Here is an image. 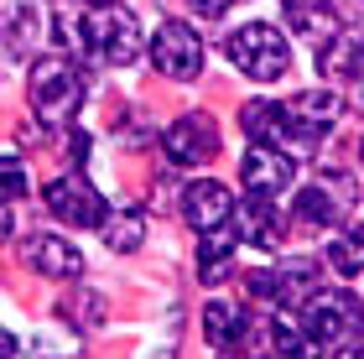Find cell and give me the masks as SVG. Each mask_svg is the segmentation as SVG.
<instances>
[{
  "label": "cell",
  "instance_id": "obj_1",
  "mask_svg": "<svg viewBox=\"0 0 364 359\" xmlns=\"http://www.w3.org/2000/svg\"><path fill=\"white\" fill-rule=\"evenodd\" d=\"M78 42H84V53L94 63H105V68H125V63L141 58V26H136V16L125 6H114V0H99V6L84 11Z\"/></svg>",
  "mask_w": 364,
  "mask_h": 359
},
{
  "label": "cell",
  "instance_id": "obj_2",
  "mask_svg": "<svg viewBox=\"0 0 364 359\" xmlns=\"http://www.w3.org/2000/svg\"><path fill=\"white\" fill-rule=\"evenodd\" d=\"M26 89H31V109H37L42 125H73L78 105H84V68L68 63L63 53L37 58V63H31Z\"/></svg>",
  "mask_w": 364,
  "mask_h": 359
},
{
  "label": "cell",
  "instance_id": "obj_3",
  "mask_svg": "<svg viewBox=\"0 0 364 359\" xmlns=\"http://www.w3.org/2000/svg\"><path fill=\"white\" fill-rule=\"evenodd\" d=\"M296 328H302L307 349H338L364 328V302L354 291H323L318 286L302 302V323H296Z\"/></svg>",
  "mask_w": 364,
  "mask_h": 359
},
{
  "label": "cell",
  "instance_id": "obj_4",
  "mask_svg": "<svg viewBox=\"0 0 364 359\" xmlns=\"http://www.w3.org/2000/svg\"><path fill=\"white\" fill-rule=\"evenodd\" d=\"M224 53H229V63H235L245 78H255V84H276V78L291 68V47H287V37H281L276 26H266V21H250V26L229 31Z\"/></svg>",
  "mask_w": 364,
  "mask_h": 359
},
{
  "label": "cell",
  "instance_id": "obj_5",
  "mask_svg": "<svg viewBox=\"0 0 364 359\" xmlns=\"http://www.w3.org/2000/svg\"><path fill=\"white\" fill-rule=\"evenodd\" d=\"M276 115H281V146H318L338 125V94L302 89L287 105H276Z\"/></svg>",
  "mask_w": 364,
  "mask_h": 359
},
{
  "label": "cell",
  "instance_id": "obj_6",
  "mask_svg": "<svg viewBox=\"0 0 364 359\" xmlns=\"http://www.w3.org/2000/svg\"><path fill=\"white\" fill-rule=\"evenodd\" d=\"M318 282H323V266L312 255H291V260H281L276 271H245L250 297L276 302V307H302L312 291H318Z\"/></svg>",
  "mask_w": 364,
  "mask_h": 359
},
{
  "label": "cell",
  "instance_id": "obj_7",
  "mask_svg": "<svg viewBox=\"0 0 364 359\" xmlns=\"http://www.w3.org/2000/svg\"><path fill=\"white\" fill-rule=\"evenodd\" d=\"M354 177L349 172H318L312 183L296 193V219L312 224V230H338L343 219L354 214Z\"/></svg>",
  "mask_w": 364,
  "mask_h": 359
},
{
  "label": "cell",
  "instance_id": "obj_8",
  "mask_svg": "<svg viewBox=\"0 0 364 359\" xmlns=\"http://www.w3.org/2000/svg\"><path fill=\"white\" fill-rule=\"evenodd\" d=\"M240 183H245V198L281 203V193H291V183H296V156L287 151V146L250 141V151H245V161H240Z\"/></svg>",
  "mask_w": 364,
  "mask_h": 359
},
{
  "label": "cell",
  "instance_id": "obj_9",
  "mask_svg": "<svg viewBox=\"0 0 364 359\" xmlns=\"http://www.w3.org/2000/svg\"><path fill=\"white\" fill-rule=\"evenodd\" d=\"M42 198H47V208H53V219L73 224V230H99V224H105V198L94 193V183H89L84 172L53 177Z\"/></svg>",
  "mask_w": 364,
  "mask_h": 359
},
{
  "label": "cell",
  "instance_id": "obj_10",
  "mask_svg": "<svg viewBox=\"0 0 364 359\" xmlns=\"http://www.w3.org/2000/svg\"><path fill=\"white\" fill-rule=\"evenodd\" d=\"M151 63H156V73L177 78V84H182V78H198V73H203V42H198L193 26L161 21L156 37H151Z\"/></svg>",
  "mask_w": 364,
  "mask_h": 359
},
{
  "label": "cell",
  "instance_id": "obj_11",
  "mask_svg": "<svg viewBox=\"0 0 364 359\" xmlns=\"http://www.w3.org/2000/svg\"><path fill=\"white\" fill-rule=\"evenodd\" d=\"M182 219H188V230H198V235L224 230V224H235V193L224 183H213V177H198V183L182 188Z\"/></svg>",
  "mask_w": 364,
  "mask_h": 359
},
{
  "label": "cell",
  "instance_id": "obj_12",
  "mask_svg": "<svg viewBox=\"0 0 364 359\" xmlns=\"http://www.w3.org/2000/svg\"><path fill=\"white\" fill-rule=\"evenodd\" d=\"M161 146H167V156L182 161V167H203V161L219 156V125L208 115H182V120L167 125Z\"/></svg>",
  "mask_w": 364,
  "mask_h": 359
},
{
  "label": "cell",
  "instance_id": "obj_13",
  "mask_svg": "<svg viewBox=\"0 0 364 359\" xmlns=\"http://www.w3.org/2000/svg\"><path fill=\"white\" fill-rule=\"evenodd\" d=\"M47 16L37 0H0V42L11 47V58H31V47L42 42Z\"/></svg>",
  "mask_w": 364,
  "mask_h": 359
},
{
  "label": "cell",
  "instance_id": "obj_14",
  "mask_svg": "<svg viewBox=\"0 0 364 359\" xmlns=\"http://www.w3.org/2000/svg\"><path fill=\"white\" fill-rule=\"evenodd\" d=\"M281 16H287V26H291L302 42H312L318 53H323V47L343 31L338 11L328 6V0H281Z\"/></svg>",
  "mask_w": 364,
  "mask_h": 359
},
{
  "label": "cell",
  "instance_id": "obj_15",
  "mask_svg": "<svg viewBox=\"0 0 364 359\" xmlns=\"http://www.w3.org/2000/svg\"><path fill=\"white\" fill-rule=\"evenodd\" d=\"M21 255H26V266H37V276H53V282H73L84 271L78 245H68L63 235H31L21 245Z\"/></svg>",
  "mask_w": 364,
  "mask_h": 359
},
{
  "label": "cell",
  "instance_id": "obj_16",
  "mask_svg": "<svg viewBox=\"0 0 364 359\" xmlns=\"http://www.w3.org/2000/svg\"><path fill=\"white\" fill-rule=\"evenodd\" d=\"M240 240L245 245H255V250H276L281 245V203H260V198H245V208H240Z\"/></svg>",
  "mask_w": 364,
  "mask_h": 359
},
{
  "label": "cell",
  "instance_id": "obj_17",
  "mask_svg": "<svg viewBox=\"0 0 364 359\" xmlns=\"http://www.w3.org/2000/svg\"><path fill=\"white\" fill-rule=\"evenodd\" d=\"M235 224H224V230H213V235H198V282H208V286H219L224 276H229V260H235Z\"/></svg>",
  "mask_w": 364,
  "mask_h": 359
},
{
  "label": "cell",
  "instance_id": "obj_18",
  "mask_svg": "<svg viewBox=\"0 0 364 359\" xmlns=\"http://www.w3.org/2000/svg\"><path fill=\"white\" fill-rule=\"evenodd\" d=\"M318 68L338 73V78H359V84H364V37H359V31H338V37L318 53Z\"/></svg>",
  "mask_w": 364,
  "mask_h": 359
},
{
  "label": "cell",
  "instance_id": "obj_19",
  "mask_svg": "<svg viewBox=\"0 0 364 359\" xmlns=\"http://www.w3.org/2000/svg\"><path fill=\"white\" fill-rule=\"evenodd\" d=\"M99 230H105L109 250L130 255V250H141V240H146V214H141V208H120V214H105Z\"/></svg>",
  "mask_w": 364,
  "mask_h": 359
},
{
  "label": "cell",
  "instance_id": "obj_20",
  "mask_svg": "<svg viewBox=\"0 0 364 359\" xmlns=\"http://www.w3.org/2000/svg\"><path fill=\"white\" fill-rule=\"evenodd\" d=\"M203 333L213 349H235L245 338V313H235L229 302H208L203 307Z\"/></svg>",
  "mask_w": 364,
  "mask_h": 359
},
{
  "label": "cell",
  "instance_id": "obj_21",
  "mask_svg": "<svg viewBox=\"0 0 364 359\" xmlns=\"http://www.w3.org/2000/svg\"><path fill=\"white\" fill-rule=\"evenodd\" d=\"M328 266L338 276H359L364 271V224H343V235L328 240Z\"/></svg>",
  "mask_w": 364,
  "mask_h": 359
},
{
  "label": "cell",
  "instance_id": "obj_22",
  "mask_svg": "<svg viewBox=\"0 0 364 359\" xmlns=\"http://www.w3.org/2000/svg\"><path fill=\"white\" fill-rule=\"evenodd\" d=\"M26 198V161L16 151H0V203Z\"/></svg>",
  "mask_w": 364,
  "mask_h": 359
},
{
  "label": "cell",
  "instance_id": "obj_23",
  "mask_svg": "<svg viewBox=\"0 0 364 359\" xmlns=\"http://www.w3.org/2000/svg\"><path fill=\"white\" fill-rule=\"evenodd\" d=\"M188 6H193L198 16H224L229 6H235V0H188Z\"/></svg>",
  "mask_w": 364,
  "mask_h": 359
},
{
  "label": "cell",
  "instance_id": "obj_24",
  "mask_svg": "<svg viewBox=\"0 0 364 359\" xmlns=\"http://www.w3.org/2000/svg\"><path fill=\"white\" fill-rule=\"evenodd\" d=\"M0 359H16V333L0 328Z\"/></svg>",
  "mask_w": 364,
  "mask_h": 359
},
{
  "label": "cell",
  "instance_id": "obj_25",
  "mask_svg": "<svg viewBox=\"0 0 364 359\" xmlns=\"http://www.w3.org/2000/svg\"><path fill=\"white\" fill-rule=\"evenodd\" d=\"M6 235H11V214L0 208V240H6Z\"/></svg>",
  "mask_w": 364,
  "mask_h": 359
},
{
  "label": "cell",
  "instance_id": "obj_26",
  "mask_svg": "<svg viewBox=\"0 0 364 359\" xmlns=\"http://www.w3.org/2000/svg\"><path fill=\"white\" fill-rule=\"evenodd\" d=\"M266 359H302V354H266Z\"/></svg>",
  "mask_w": 364,
  "mask_h": 359
},
{
  "label": "cell",
  "instance_id": "obj_27",
  "mask_svg": "<svg viewBox=\"0 0 364 359\" xmlns=\"http://www.w3.org/2000/svg\"><path fill=\"white\" fill-rule=\"evenodd\" d=\"M78 6H99V0H78Z\"/></svg>",
  "mask_w": 364,
  "mask_h": 359
},
{
  "label": "cell",
  "instance_id": "obj_28",
  "mask_svg": "<svg viewBox=\"0 0 364 359\" xmlns=\"http://www.w3.org/2000/svg\"><path fill=\"white\" fill-rule=\"evenodd\" d=\"M359 156H364V141H359Z\"/></svg>",
  "mask_w": 364,
  "mask_h": 359
}]
</instances>
